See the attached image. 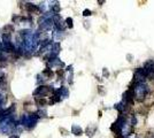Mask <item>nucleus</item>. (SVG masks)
<instances>
[{"instance_id": "6e6552de", "label": "nucleus", "mask_w": 154, "mask_h": 138, "mask_svg": "<svg viewBox=\"0 0 154 138\" xmlns=\"http://www.w3.org/2000/svg\"><path fill=\"white\" fill-rule=\"evenodd\" d=\"M36 104L38 106H45L47 104V100L44 98H36Z\"/></svg>"}, {"instance_id": "dca6fc26", "label": "nucleus", "mask_w": 154, "mask_h": 138, "mask_svg": "<svg viewBox=\"0 0 154 138\" xmlns=\"http://www.w3.org/2000/svg\"><path fill=\"white\" fill-rule=\"evenodd\" d=\"M84 15H90V12H89V10H85V12H84Z\"/></svg>"}, {"instance_id": "f03ea898", "label": "nucleus", "mask_w": 154, "mask_h": 138, "mask_svg": "<svg viewBox=\"0 0 154 138\" xmlns=\"http://www.w3.org/2000/svg\"><path fill=\"white\" fill-rule=\"evenodd\" d=\"M37 120H38V118H37V115L35 113L33 114H24V115L21 116V120H20L21 124L20 126L24 127L28 130H30V129H32L36 126Z\"/></svg>"}, {"instance_id": "9b49d317", "label": "nucleus", "mask_w": 154, "mask_h": 138, "mask_svg": "<svg viewBox=\"0 0 154 138\" xmlns=\"http://www.w3.org/2000/svg\"><path fill=\"white\" fill-rule=\"evenodd\" d=\"M73 133H74L75 135H80V134H82V130H80L78 127L74 126V127H73Z\"/></svg>"}, {"instance_id": "ddd939ff", "label": "nucleus", "mask_w": 154, "mask_h": 138, "mask_svg": "<svg viewBox=\"0 0 154 138\" xmlns=\"http://www.w3.org/2000/svg\"><path fill=\"white\" fill-rule=\"evenodd\" d=\"M66 22H67V24H68L69 28H73V20H72L70 17H68V18L66 20Z\"/></svg>"}, {"instance_id": "39448f33", "label": "nucleus", "mask_w": 154, "mask_h": 138, "mask_svg": "<svg viewBox=\"0 0 154 138\" xmlns=\"http://www.w3.org/2000/svg\"><path fill=\"white\" fill-rule=\"evenodd\" d=\"M39 25H40V29H43V30H48V29L52 27V21H51L50 18L44 20L43 22L39 23Z\"/></svg>"}, {"instance_id": "0eeeda50", "label": "nucleus", "mask_w": 154, "mask_h": 138, "mask_svg": "<svg viewBox=\"0 0 154 138\" xmlns=\"http://www.w3.org/2000/svg\"><path fill=\"white\" fill-rule=\"evenodd\" d=\"M27 18L25 17H23V16H17V15H15V16H13V18H12V21H13V23H21L22 21H25Z\"/></svg>"}, {"instance_id": "2eb2a0df", "label": "nucleus", "mask_w": 154, "mask_h": 138, "mask_svg": "<svg viewBox=\"0 0 154 138\" xmlns=\"http://www.w3.org/2000/svg\"><path fill=\"white\" fill-rule=\"evenodd\" d=\"M8 138H20L18 135H12V136H9Z\"/></svg>"}, {"instance_id": "7ed1b4c3", "label": "nucleus", "mask_w": 154, "mask_h": 138, "mask_svg": "<svg viewBox=\"0 0 154 138\" xmlns=\"http://www.w3.org/2000/svg\"><path fill=\"white\" fill-rule=\"evenodd\" d=\"M48 93H53L52 86L40 85V86H38V88L33 91V96H35L36 98H44V97H46Z\"/></svg>"}, {"instance_id": "9d476101", "label": "nucleus", "mask_w": 154, "mask_h": 138, "mask_svg": "<svg viewBox=\"0 0 154 138\" xmlns=\"http://www.w3.org/2000/svg\"><path fill=\"white\" fill-rule=\"evenodd\" d=\"M35 114L37 115V118H44V116H46V112L45 111H37Z\"/></svg>"}, {"instance_id": "4468645a", "label": "nucleus", "mask_w": 154, "mask_h": 138, "mask_svg": "<svg viewBox=\"0 0 154 138\" xmlns=\"http://www.w3.org/2000/svg\"><path fill=\"white\" fill-rule=\"evenodd\" d=\"M0 51H3V47H2V40L0 38Z\"/></svg>"}, {"instance_id": "1a4fd4ad", "label": "nucleus", "mask_w": 154, "mask_h": 138, "mask_svg": "<svg viewBox=\"0 0 154 138\" xmlns=\"http://www.w3.org/2000/svg\"><path fill=\"white\" fill-rule=\"evenodd\" d=\"M43 75H45V76H46V78H50V77H52V76H53V71H52L50 68H46V69L43 71Z\"/></svg>"}, {"instance_id": "423d86ee", "label": "nucleus", "mask_w": 154, "mask_h": 138, "mask_svg": "<svg viewBox=\"0 0 154 138\" xmlns=\"http://www.w3.org/2000/svg\"><path fill=\"white\" fill-rule=\"evenodd\" d=\"M12 32H14V25L13 24H6L2 28V35H10Z\"/></svg>"}, {"instance_id": "f257e3e1", "label": "nucleus", "mask_w": 154, "mask_h": 138, "mask_svg": "<svg viewBox=\"0 0 154 138\" xmlns=\"http://www.w3.org/2000/svg\"><path fill=\"white\" fill-rule=\"evenodd\" d=\"M17 124H18V122L15 121L13 115L1 118L0 119V134L1 135H9V134L14 133V129L16 128Z\"/></svg>"}, {"instance_id": "f8f14e48", "label": "nucleus", "mask_w": 154, "mask_h": 138, "mask_svg": "<svg viewBox=\"0 0 154 138\" xmlns=\"http://www.w3.org/2000/svg\"><path fill=\"white\" fill-rule=\"evenodd\" d=\"M52 9H53V12L54 13H58L59 10H60V7H59V3L58 2H55L53 6H52Z\"/></svg>"}, {"instance_id": "20e7f679", "label": "nucleus", "mask_w": 154, "mask_h": 138, "mask_svg": "<svg viewBox=\"0 0 154 138\" xmlns=\"http://www.w3.org/2000/svg\"><path fill=\"white\" fill-rule=\"evenodd\" d=\"M25 9L29 12V13H36L39 10V7L32 2H25Z\"/></svg>"}]
</instances>
